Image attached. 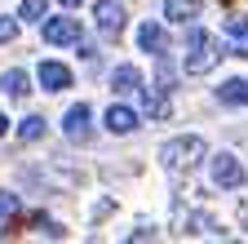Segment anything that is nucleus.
<instances>
[{"label": "nucleus", "mask_w": 248, "mask_h": 244, "mask_svg": "<svg viewBox=\"0 0 248 244\" xmlns=\"http://www.w3.org/2000/svg\"><path fill=\"white\" fill-rule=\"evenodd\" d=\"M164 89H169L164 80L155 84V89H146V111H151L155 120H164V115H169V94H164Z\"/></svg>", "instance_id": "obj_15"}, {"label": "nucleus", "mask_w": 248, "mask_h": 244, "mask_svg": "<svg viewBox=\"0 0 248 244\" xmlns=\"http://www.w3.org/2000/svg\"><path fill=\"white\" fill-rule=\"evenodd\" d=\"M58 5H62V9H76V5H80V0H58Z\"/></svg>", "instance_id": "obj_22"}, {"label": "nucleus", "mask_w": 248, "mask_h": 244, "mask_svg": "<svg viewBox=\"0 0 248 244\" xmlns=\"http://www.w3.org/2000/svg\"><path fill=\"white\" fill-rule=\"evenodd\" d=\"M186 76H204V71H213L217 67V49H213V40L204 36V32H191L186 36Z\"/></svg>", "instance_id": "obj_2"}, {"label": "nucleus", "mask_w": 248, "mask_h": 244, "mask_svg": "<svg viewBox=\"0 0 248 244\" xmlns=\"http://www.w3.org/2000/svg\"><path fill=\"white\" fill-rule=\"evenodd\" d=\"M102 120H107V129H111V133H133V129H138V115H133L129 107H111Z\"/></svg>", "instance_id": "obj_12"}, {"label": "nucleus", "mask_w": 248, "mask_h": 244, "mask_svg": "<svg viewBox=\"0 0 248 244\" xmlns=\"http://www.w3.org/2000/svg\"><path fill=\"white\" fill-rule=\"evenodd\" d=\"M5 129H9V120H5V115H0V133H5Z\"/></svg>", "instance_id": "obj_23"}, {"label": "nucleus", "mask_w": 248, "mask_h": 244, "mask_svg": "<svg viewBox=\"0 0 248 244\" xmlns=\"http://www.w3.org/2000/svg\"><path fill=\"white\" fill-rule=\"evenodd\" d=\"M36 227H40V235H45V240H58V235H62V227H58L53 218H40Z\"/></svg>", "instance_id": "obj_21"}, {"label": "nucleus", "mask_w": 248, "mask_h": 244, "mask_svg": "<svg viewBox=\"0 0 248 244\" xmlns=\"http://www.w3.org/2000/svg\"><path fill=\"white\" fill-rule=\"evenodd\" d=\"M217 102H226V107H248V80H222Z\"/></svg>", "instance_id": "obj_11"}, {"label": "nucleus", "mask_w": 248, "mask_h": 244, "mask_svg": "<svg viewBox=\"0 0 248 244\" xmlns=\"http://www.w3.org/2000/svg\"><path fill=\"white\" fill-rule=\"evenodd\" d=\"M226 45L231 53L248 58V18H226Z\"/></svg>", "instance_id": "obj_9"}, {"label": "nucleus", "mask_w": 248, "mask_h": 244, "mask_svg": "<svg viewBox=\"0 0 248 244\" xmlns=\"http://www.w3.org/2000/svg\"><path fill=\"white\" fill-rule=\"evenodd\" d=\"M200 0H164V18L169 22H191V18H200Z\"/></svg>", "instance_id": "obj_10"}, {"label": "nucleus", "mask_w": 248, "mask_h": 244, "mask_svg": "<svg viewBox=\"0 0 248 244\" xmlns=\"http://www.w3.org/2000/svg\"><path fill=\"white\" fill-rule=\"evenodd\" d=\"M160 45H164V27H160V22H142V27H138V49H142V53H155Z\"/></svg>", "instance_id": "obj_13"}, {"label": "nucleus", "mask_w": 248, "mask_h": 244, "mask_svg": "<svg viewBox=\"0 0 248 244\" xmlns=\"http://www.w3.org/2000/svg\"><path fill=\"white\" fill-rule=\"evenodd\" d=\"M18 213V195L14 191H0V218H14Z\"/></svg>", "instance_id": "obj_20"}, {"label": "nucleus", "mask_w": 248, "mask_h": 244, "mask_svg": "<svg viewBox=\"0 0 248 244\" xmlns=\"http://www.w3.org/2000/svg\"><path fill=\"white\" fill-rule=\"evenodd\" d=\"M18 138L22 142H40L45 138V115H27L22 125H18Z\"/></svg>", "instance_id": "obj_16"}, {"label": "nucleus", "mask_w": 248, "mask_h": 244, "mask_svg": "<svg viewBox=\"0 0 248 244\" xmlns=\"http://www.w3.org/2000/svg\"><path fill=\"white\" fill-rule=\"evenodd\" d=\"M200 160H204V138H195V133L169 138V142L160 146V164H164L169 173H191Z\"/></svg>", "instance_id": "obj_1"}, {"label": "nucleus", "mask_w": 248, "mask_h": 244, "mask_svg": "<svg viewBox=\"0 0 248 244\" xmlns=\"http://www.w3.org/2000/svg\"><path fill=\"white\" fill-rule=\"evenodd\" d=\"M111 89H115V94H142V71H138L133 63L115 67V71H111Z\"/></svg>", "instance_id": "obj_8"}, {"label": "nucleus", "mask_w": 248, "mask_h": 244, "mask_svg": "<svg viewBox=\"0 0 248 244\" xmlns=\"http://www.w3.org/2000/svg\"><path fill=\"white\" fill-rule=\"evenodd\" d=\"M45 5H49V0H22L18 18H27V22H40V18H45Z\"/></svg>", "instance_id": "obj_17"}, {"label": "nucleus", "mask_w": 248, "mask_h": 244, "mask_svg": "<svg viewBox=\"0 0 248 244\" xmlns=\"http://www.w3.org/2000/svg\"><path fill=\"white\" fill-rule=\"evenodd\" d=\"M27 84H31V80H27V71H22V67H14V71H5V76H0V94L22 98V94H27Z\"/></svg>", "instance_id": "obj_14"}, {"label": "nucleus", "mask_w": 248, "mask_h": 244, "mask_svg": "<svg viewBox=\"0 0 248 244\" xmlns=\"http://www.w3.org/2000/svg\"><path fill=\"white\" fill-rule=\"evenodd\" d=\"M40 84L45 94H62V89H71V71L62 63H40Z\"/></svg>", "instance_id": "obj_7"}, {"label": "nucleus", "mask_w": 248, "mask_h": 244, "mask_svg": "<svg viewBox=\"0 0 248 244\" xmlns=\"http://www.w3.org/2000/svg\"><path fill=\"white\" fill-rule=\"evenodd\" d=\"M191 235H217V222L208 213H200V218H191Z\"/></svg>", "instance_id": "obj_18"}, {"label": "nucleus", "mask_w": 248, "mask_h": 244, "mask_svg": "<svg viewBox=\"0 0 248 244\" xmlns=\"http://www.w3.org/2000/svg\"><path fill=\"white\" fill-rule=\"evenodd\" d=\"M213 182L217 187H226V191H235V187H244V164L231 156V151H222V156H213Z\"/></svg>", "instance_id": "obj_3"}, {"label": "nucleus", "mask_w": 248, "mask_h": 244, "mask_svg": "<svg viewBox=\"0 0 248 244\" xmlns=\"http://www.w3.org/2000/svg\"><path fill=\"white\" fill-rule=\"evenodd\" d=\"M89 120H93V115H89V107H84V102H76L67 115H62V133H67L71 142H84V138H89Z\"/></svg>", "instance_id": "obj_5"}, {"label": "nucleus", "mask_w": 248, "mask_h": 244, "mask_svg": "<svg viewBox=\"0 0 248 244\" xmlns=\"http://www.w3.org/2000/svg\"><path fill=\"white\" fill-rule=\"evenodd\" d=\"M93 18H98V27L107 36H115L120 27H124V9H120V0H98V9H93Z\"/></svg>", "instance_id": "obj_6"}, {"label": "nucleus", "mask_w": 248, "mask_h": 244, "mask_svg": "<svg viewBox=\"0 0 248 244\" xmlns=\"http://www.w3.org/2000/svg\"><path fill=\"white\" fill-rule=\"evenodd\" d=\"M18 36V18H9V14H0V45H9Z\"/></svg>", "instance_id": "obj_19"}, {"label": "nucleus", "mask_w": 248, "mask_h": 244, "mask_svg": "<svg viewBox=\"0 0 248 244\" xmlns=\"http://www.w3.org/2000/svg\"><path fill=\"white\" fill-rule=\"evenodd\" d=\"M45 40L49 45H76L80 40V22L76 18H49L45 22Z\"/></svg>", "instance_id": "obj_4"}]
</instances>
